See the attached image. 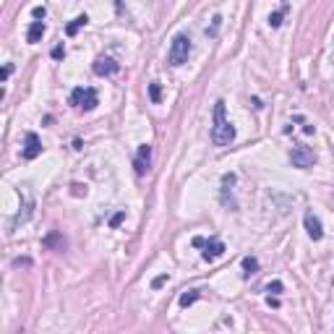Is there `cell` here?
<instances>
[{"label": "cell", "mask_w": 334, "mask_h": 334, "mask_svg": "<svg viewBox=\"0 0 334 334\" xmlns=\"http://www.w3.org/2000/svg\"><path fill=\"white\" fill-rule=\"evenodd\" d=\"M303 222H305V233H308V238H311V240H321V238H324V227H321V219H319V217H316L314 212H305Z\"/></svg>", "instance_id": "52a82bcc"}, {"label": "cell", "mask_w": 334, "mask_h": 334, "mask_svg": "<svg viewBox=\"0 0 334 334\" xmlns=\"http://www.w3.org/2000/svg\"><path fill=\"white\" fill-rule=\"evenodd\" d=\"M149 99H152L154 105L162 99V87H159V81H152V84H149Z\"/></svg>", "instance_id": "5bb4252c"}, {"label": "cell", "mask_w": 334, "mask_h": 334, "mask_svg": "<svg viewBox=\"0 0 334 334\" xmlns=\"http://www.w3.org/2000/svg\"><path fill=\"white\" fill-rule=\"evenodd\" d=\"M87 24H89V16H87V13L76 16V18H73V21H71V24L66 26V34H68V37H73V34H76V32L81 29V26H87Z\"/></svg>", "instance_id": "8fae6325"}, {"label": "cell", "mask_w": 334, "mask_h": 334, "mask_svg": "<svg viewBox=\"0 0 334 334\" xmlns=\"http://www.w3.org/2000/svg\"><path fill=\"white\" fill-rule=\"evenodd\" d=\"M167 282V274H159V277H154V280H152V287L157 290V287H162Z\"/></svg>", "instance_id": "ffe728a7"}, {"label": "cell", "mask_w": 334, "mask_h": 334, "mask_svg": "<svg viewBox=\"0 0 334 334\" xmlns=\"http://www.w3.org/2000/svg\"><path fill=\"white\" fill-rule=\"evenodd\" d=\"M32 16H34L37 21H45V16H47V8H45V6H37V8H32Z\"/></svg>", "instance_id": "e0dca14e"}, {"label": "cell", "mask_w": 334, "mask_h": 334, "mask_svg": "<svg viewBox=\"0 0 334 334\" xmlns=\"http://www.w3.org/2000/svg\"><path fill=\"white\" fill-rule=\"evenodd\" d=\"M123 219H126V212H118V214H113V219H110V227H118Z\"/></svg>", "instance_id": "ac0fdd59"}, {"label": "cell", "mask_w": 334, "mask_h": 334, "mask_svg": "<svg viewBox=\"0 0 334 334\" xmlns=\"http://www.w3.org/2000/svg\"><path fill=\"white\" fill-rule=\"evenodd\" d=\"M282 13H285V8L277 11V13H272V16H269V26H274V29H277V26L282 24Z\"/></svg>", "instance_id": "2e32d148"}, {"label": "cell", "mask_w": 334, "mask_h": 334, "mask_svg": "<svg viewBox=\"0 0 334 334\" xmlns=\"http://www.w3.org/2000/svg\"><path fill=\"white\" fill-rule=\"evenodd\" d=\"M196 300H199V290H185L178 303H180V308H188V305H193Z\"/></svg>", "instance_id": "4fadbf2b"}, {"label": "cell", "mask_w": 334, "mask_h": 334, "mask_svg": "<svg viewBox=\"0 0 334 334\" xmlns=\"http://www.w3.org/2000/svg\"><path fill=\"white\" fill-rule=\"evenodd\" d=\"M118 63L113 60V58H107V55H99V58L94 60V66H92V71L97 73V76H113V73H118Z\"/></svg>", "instance_id": "ba28073f"}, {"label": "cell", "mask_w": 334, "mask_h": 334, "mask_svg": "<svg viewBox=\"0 0 334 334\" xmlns=\"http://www.w3.org/2000/svg\"><path fill=\"white\" fill-rule=\"evenodd\" d=\"M136 175H147L149 173V167H152V147L149 144H141L138 147V154H136Z\"/></svg>", "instance_id": "5b68a950"}, {"label": "cell", "mask_w": 334, "mask_h": 334, "mask_svg": "<svg viewBox=\"0 0 334 334\" xmlns=\"http://www.w3.org/2000/svg\"><path fill=\"white\" fill-rule=\"evenodd\" d=\"M204 248H206V251H204V259H206V261H214V259H219V256L227 251V248H225V243H222L219 238H212L209 243H204Z\"/></svg>", "instance_id": "9c48e42d"}, {"label": "cell", "mask_w": 334, "mask_h": 334, "mask_svg": "<svg viewBox=\"0 0 334 334\" xmlns=\"http://www.w3.org/2000/svg\"><path fill=\"white\" fill-rule=\"evenodd\" d=\"M11 73H13V66L8 63V66L3 68V81H8V76H11Z\"/></svg>", "instance_id": "7402d4cb"}, {"label": "cell", "mask_w": 334, "mask_h": 334, "mask_svg": "<svg viewBox=\"0 0 334 334\" xmlns=\"http://www.w3.org/2000/svg\"><path fill=\"white\" fill-rule=\"evenodd\" d=\"M259 272V259L256 256H245L243 259V277H254Z\"/></svg>", "instance_id": "7c38bea8"}, {"label": "cell", "mask_w": 334, "mask_h": 334, "mask_svg": "<svg viewBox=\"0 0 334 334\" xmlns=\"http://www.w3.org/2000/svg\"><path fill=\"white\" fill-rule=\"evenodd\" d=\"M266 290H269V293H274V295H277V293H282V282H280V280H274V282H269V285H266Z\"/></svg>", "instance_id": "d6986e66"}, {"label": "cell", "mask_w": 334, "mask_h": 334, "mask_svg": "<svg viewBox=\"0 0 334 334\" xmlns=\"http://www.w3.org/2000/svg\"><path fill=\"white\" fill-rule=\"evenodd\" d=\"M188 55H191V39L188 34H175L173 42H170V52H167V60H170V66H183L188 63Z\"/></svg>", "instance_id": "7a4b0ae2"}, {"label": "cell", "mask_w": 334, "mask_h": 334, "mask_svg": "<svg viewBox=\"0 0 334 334\" xmlns=\"http://www.w3.org/2000/svg\"><path fill=\"white\" fill-rule=\"evenodd\" d=\"M45 32H47V26H45V21H34L32 26H29V32H26V42H39L42 37H45Z\"/></svg>", "instance_id": "30bf717a"}, {"label": "cell", "mask_w": 334, "mask_h": 334, "mask_svg": "<svg viewBox=\"0 0 334 334\" xmlns=\"http://www.w3.org/2000/svg\"><path fill=\"white\" fill-rule=\"evenodd\" d=\"M63 55H66V50H63L60 45H58V47H55V50H52V58H63Z\"/></svg>", "instance_id": "44dd1931"}, {"label": "cell", "mask_w": 334, "mask_h": 334, "mask_svg": "<svg viewBox=\"0 0 334 334\" xmlns=\"http://www.w3.org/2000/svg\"><path fill=\"white\" fill-rule=\"evenodd\" d=\"M45 245H60V248H66V240H63L58 233H52V235L45 238Z\"/></svg>", "instance_id": "9a60e30c"}, {"label": "cell", "mask_w": 334, "mask_h": 334, "mask_svg": "<svg viewBox=\"0 0 334 334\" xmlns=\"http://www.w3.org/2000/svg\"><path fill=\"white\" fill-rule=\"evenodd\" d=\"M71 105L78 107V110H94L99 105V97L92 87H78L71 92Z\"/></svg>", "instance_id": "3957f363"}, {"label": "cell", "mask_w": 334, "mask_h": 334, "mask_svg": "<svg viewBox=\"0 0 334 334\" xmlns=\"http://www.w3.org/2000/svg\"><path fill=\"white\" fill-rule=\"evenodd\" d=\"M235 138V126L225 118V102L214 105V126H212V141L214 147H230Z\"/></svg>", "instance_id": "6da1fadb"}, {"label": "cell", "mask_w": 334, "mask_h": 334, "mask_svg": "<svg viewBox=\"0 0 334 334\" xmlns=\"http://www.w3.org/2000/svg\"><path fill=\"white\" fill-rule=\"evenodd\" d=\"M290 162H293V167H298V170H308V167L316 164V154H314V149H308V147L300 144V147H293Z\"/></svg>", "instance_id": "277c9868"}, {"label": "cell", "mask_w": 334, "mask_h": 334, "mask_svg": "<svg viewBox=\"0 0 334 334\" xmlns=\"http://www.w3.org/2000/svg\"><path fill=\"white\" fill-rule=\"evenodd\" d=\"M24 159H37L42 154V141H39V136L37 133H26L24 138Z\"/></svg>", "instance_id": "8992f818"}]
</instances>
